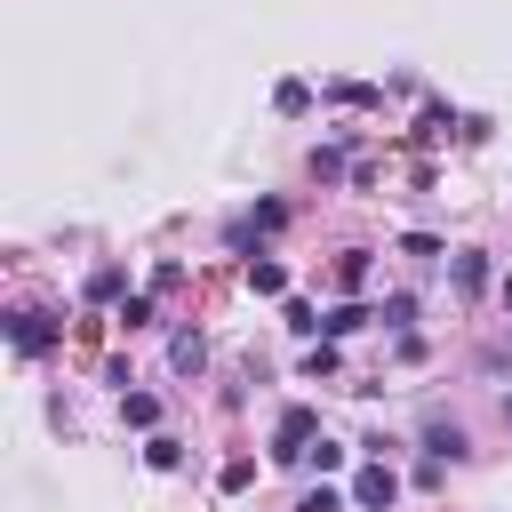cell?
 <instances>
[{
	"label": "cell",
	"instance_id": "obj_1",
	"mask_svg": "<svg viewBox=\"0 0 512 512\" xmlns=\"http://www.w3.org/2000/svg\"><path fill=\"white\" fill-rule=\"evenodd\" d=\"M312 440H320V408H312V400H288V408L272 416V464H304Z\"/></svg>",
	"mask_w": 512,
	"mask_h": 512
},
{
	"label": "cell",
	"instance_id": "obj_2",
	"mask_svg": "<svg viewBox=\"0 0 512 512\" xmlns=\"http://www.w3.org/2000/svg\"><path fill=\"white\" fill-rule=\"evenodd\" d=\"M8 344H16L24 360H40V352H56V344H64V328H56L40 304H16V312H8Z\"/></svg>",
	"mask_w": 512,
	"mask_h": 512
},
{
	"label": "cell",
	"instance_id": "obj_3",
	"mask_svg": "<svg viewBox=\"0 0 512 512\" xmlns=\"http://www.w3.org/2000/svg\"><path fill=\"white\" fill-rule=\"evenodd\" d=\"M352 504H360V512H392V504H400V472H392L384 456H368V464L352 472Z\"/></svg>",
	"mask_w": 512,
	"mask_h": 512
},
{
	"label": "cell",
	"instance_id": "obj_4",
	"mask_svg": "<svg viewBox=\"0 0 512 512\" xmlns=\"http://www.w3.org/2000/svg\"><path fill=\"white\" fill-rule=\"evenodd\" d=\"M448 280H456V296H480V288L496 280V264H488V248H456V256H448Z\"/></svg>",
	"mask_w": 512,
	"mask_h": 512
},
{
	"label": "cell",
	"instance_id": "obj_5",
	"mask_svg": "<svg viewBox=\"0 0 512 512\" xmlns=\"http://www.w3.org/2000/svg\"><path fill=\"white\" fill-rule=\"evenodd\" d=\"M368 320H376V304H360V296H336V304H328V312H320V336H328V344H336V336H360V328H368Z\"/></svg>",
	"mask_w": 512,
	"mask_h": 512
},
{
	"label": "cell",
	"instance_id": "obj_6",
	"mask_svg": "<svg viewBox=\"0 0 512 512\" xmlns=\"http://www.w3.org/2000/svg\"><path fill=\"white\" fill-rule=\"evenodd\" d=\"M240 280H248V296H288V264H280V256H264V248L240 264Z\"/></svg>",
	"mask_w": 512,
	"mask_h": 512
},
{
	"label": "cell",
	"instance_id": "obj_7",
	"mask_svg": "<svg viewBox=\"0 0 512 512\" xmlns=\"http://www.w3.org/2000/svg\"><path fill=\"white\" fill-rule=\"evenodd\" d=\"M448 128H464V120H456L440 96H424V104H416V128H408V144H440Z\"/></svg>",
	"mask_w": 512,
	"mask_h": 512
},
{
	"label": "cell",
	"instance_id": "obj_8",
	"mask_svg": "<svg viewBox=\"0 0 512 512\" xmlns=\"http://www.w3.org/2000/svg\"><path fill=\"white\" fill-rule=\"evenodd\" d=\"M168 368H176V376H200V368H208V336H200V328H176V336H168Z\"/></svg>",
	"mask_w": 512,
	"mask_h": 512
},
{
	"label": "cell",
	"instance_id": "obj_9",
	"mask_svg": "<svg viewBox=\"0 0 512 512\" xmlns=\"http://www.w3.org/2000/svg\"><path fill=\"white\" fill-rule=\"evenodd\" d=\"M464 448H472V440H464V424H456V416H432V424H424V456H440V464H456Z\"/></svg>",
	"mask_w": 512,
	"mask_h": 512
},
{
	"label": "cell",
	"instance_id": "obj_10",
	"mask_svg": "<svg viewBox=\"0 0 512 512\" xmlns=\"http://www.w3.org/2000/svg\"><path fill=\"white\" fill-rule=\"evenodd\" d=\"M320 184H352V160H344V136H328V144H312V160H304Z\"/></svg>",
	"mask_w": 512,
	"mask_h": 512
},
{
	"label": "cell",
	"instance_id": "obj_11",
	"mask_svg": "<svg viewBox=\"0 0 512 512\" xmlns=\"http://www.w3.org/2000/svg\"><path fill=\"white\" fill-rule=\"evenodd\" d=\"M328 104H344V112H376L384 88H376V80H328Z\"/></svg>",
	"mask_w": 512,
	"mask_h": 512
},
{
	"label": "cell",
	"instance_id": "obj_12",
	"mask_svg": "<svg viewBox=\"0 0 512 512\" xmlns=\"http://www.w3.org/2000/svg\"><path fill=\"white\" fill-rule=\"evenodd\" d=\"M376 320H384L392 336H408V328H416V296H408V288H392V296L376 304Z\"/></svg>",
	"mask_w": 512,
	"mask_h": 512
},
{
	"label": "cell",
	"instance_id": "obj_13",
	"mask_svg": "<svg viewBox=\"0 0 512 512\" xmlns=\"http://www.w3.org/2000/svg\"><path fill=\"white\" fill-rule=\"evenodd\" d=\"M272 112L304 120V112H312V80H280V88H272Z\"/></svg>",
	"mask_w": 512,
	"mask_h": 512
},
{
	"label": "cell",
	"instance_id": "obj_14",
	"mask_svg": "<svg viewBox=\"0 0 512 512\" xmlns=\"http://www.w3.org/2000/svg\"><path fill=\"white\" fill-rule=\"evenodd\" d=\"M336 288H344V296L368 288V248H344V256H336Z\"/></svg>",
	"mask_w": 512,
	"mask_h": 512
},
{
	"label": "cell",
	"instance_id": "obj_15",
	"mask_svg": "<svg viewBox=\"0 0 512 512\" xmlns=\"http://www.w3.org/2000/svg\"><path fill=\"white\" fill-rule=\"evenodd\" d=\"M120 280H128V272H120V264H96V272H88V288H80V296H88V304H120Z\"/></svg>",
	"mask_w": 512,
	"mask_h": 512
},
{
	"label": "cell",
	"instance_id": "obj_16",
	"mask_svg": "<svg viewBox=\"0 0 512 512\" xmlns=\"http://www.w3.org/2000/svg\"><path fill=\"white\" fill-rule=\"evenodd\" d=\"M120 416H128L136 432H160V400H152V392H120Z\"/></svg>",
	"mask_w": 512,
	"mask_h": 512
},
{
	"label": "cell",
	"instance_id": "obj_17",
	"mask_svg": "<svg viewBox=\"0 0 512 512\" xmlns=\"http://www.w3.org/2000/svg\"><path fill=\"white\" fill-rule=\"evenodd\" d=\"M144 464H152V472H184V440L152 432V440H144Z\"/></svg>",
	"mask_w": 512,
	"mask_h": 512
},
{
	"label": "cell",
	"instance_id": "obj_18",
	"mask_svg": "<svg viewBox=\"0 0 512 512\" xmlns=\"http://www.w3.org/2000/svg\"><path fill=\"white\" fill-rule=\"evenodd\" d=\"M152 312H160V304H152V288H144V296H120V312H112V320L136 336V328H152Z\"/></svg>",
	"mask_w": 512,
	"mask_h": 512
},
{
	"label": "cell",
	"instance_id": "obj_19",
	"mask_svg": "<svg viewBox=\"0 0 512 512\" xmlns=\"http://www.w3.org/2000/svg\"><path fill=\"white\" fill-rule=\"evenodd\" d=\"M344 504H352V488H328V480L296 496V512H344Z\"/></svg>",
	"mask_w": 512,
	"mask_h": 512
},
{
	"label": "cell",
	"instance_id": "obj_20",
	"mask_svg": "<svg viewBox=\"0 0 512 512\" xmlns=\"http://www.w3.org/2000/svg\"><path fill=\"white\" fill-rule=\"evenodd\" d=\"M240 224H248V232H280V224H288V200H256Z\"/></svg>",
	"mask_w": 512,
	"mask_h": 512
},
{
	"label": "cell",
	"instance_id": "obj_21",
	"mask_svg": "<svg viewBox=\"0 0 512 512\" xmlns=\"http://www.w3.org/2000/svg\"><path fill=\"white\" fill-rule=\"evenodd\" d=\"M336 368H344V360H336V344H328V336H312V352H304V376L320 384V376H336Z\"/></svg>",
	"mask_w": 512,
	"mask_h": 512
},
{
	"label": "cell",
	"instance_id": "obj_22",
	"mask_svg": "<svg viewBox=\"0 0 512 512\" xmlns=\"http://www.w3.org/2000/svg\"><path fill=\"white\" fill-rule=\"evenodd\" d=\"M248 480H256V456H224V472H216V488H224V496H240Z\"/></svg>",
	"mask_w": 512,
	"mask_h": 512
},
{
	"label": "cell",
	"instance_id": "obj_23",
	"mask_svg": "<svg viewBox=\"0 0 512 512\" xmlns=\"http://www.w3.org/2000/svg\"><path fill=\"white\" fill-rule=\"evenodd\" d=\"M296 336H320V304H304V296H288V312H280Z\"/></svg>",
	"mask_w": 512,
	"mask_h": 512
},
{
	"label": "cell",
	"instance_id": "obj_24",
	"mask_svg": "<svg viewBox=\"0 0 512 512\" xmlns=\"http://www.w3.org/2000/svg\"><path fill=\"white\" fill-rule=\"evenodd\" d=\"M400 256H416V264H432V256H448L432 232H400Z\"/></svg>",
	"mask_w": 512,
	"mask_h": 512
},
{
	"label": "cell",
	"instance_id": "obj_25",
	"mask_svg": "<svg viewBox=\"0 0 512 512\" xmlns=\"http://www.w3.org/2000/svg\"><path fill=\"white\" fill-rule=\"evenodd\" d=\"M304 464H312V472H344V448H336V440H328V432H320V440H312V456H304Z\"/></svg>",
	"mask_w": 512,
	"mask_h": 512
},
{
	"label": "cell",
	"instance_id": "obj_26",
	"mask_svg": "<svg viewBox=\"0 0 512 512\" xmlns=\"http://www.w3.org/2000/svg\"><path fill=\"white\" fill-rule=\"evenodd\" d=\"M496 296H504V312H512V272H504V280H496Z\"/></svg>",
	"mask_w": 512,
	"mask_h": 512
},
{
	"label": "cell",
	"instance_id": "obj_27",
	"mask_svg": "<svg viewBox=\"0 0 512 512\" xmlns=\"http://www.w3.org/2000/svg\"><path fill=\"white\" fill-rule=\"evenodd\" d=\"M504 416H512V392H504Z\"/></svg>",
	"mask_w": 512,
	"mask_h": 512
}]
</instances>
